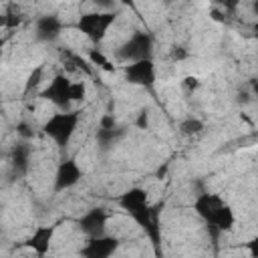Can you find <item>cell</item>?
Segmentation results:
<instances>
[{
  "label": "cell",
  "mask_w": 258,
  "mask_h": 258,
  "mask_svg": "<svg viewBox=\"0 0 258 258\" xmlns=\"http://www.w3.org/2000/svg\"><path fill=\"white\" fill-rule=\"evenodd\" d=\"M117 204L121 206V210H125L133 222L145 232V236L149 238V242L153 246L159 244L161 240V228H159V210L149 202V196L143 187H129L125 189L119 198Z\"/></svg>",
  "instance_id": "1"
},
{
  "label": "cell",
  "mask_w": 258,
  "mask_h": 258,
  "mask_svg": "<svg viewBox=\"0 0 258 258\" xmlns=\"http://www.w3.org/2000/svg\"><path fill=\"white\" fill-rule=\"evenodd\" d=\"M194 210L214 232H230L236 226V214L220 194H200L194 200Z\"/></svg>",
  "instance_id": "2"
},
{
  "label": "cell",
  "mask_w": 258,
  "mask_h": 258,
  "mask_svg": "<svg viewBox=\"0 0 258 258\" xmlns=\"http://www.w3.org/2000/svg\"><path fill=\"white\" fill-rule=\"evenodd\" d=\"M79 123H81V113L79 111H75V109H60V111L52 113L42 123V131H44V135L56 147L64 149L71 143V139H73Z\"/></svg>",
  "instance_id": "3"
},
{
  "label": "cell",
  "mask_w": 258,
  "mask_h": 258,
  "mask_svg": "<svg viewBox=\"0 0 258 258\" xmlns=\"http://www.w3.org/2000/svg\"><path fill=\"white\" fill-rule=\"evenodd\" d=\"M117 14L113 10H93L85 12L77 20V30L93 44H99L109 34V28L115 24Z\"/></svg>",
  "instance_id": "4"
},
{
  "label": "cell",
  "mask_w": 258,
  "mask_h": 258,
  "mask_svg": "<svg viewBox=\"0 0 258 258\" xmlns=\"http://www.w3.org/2000/svg\"><path fill=\"white\" fill-rule=\"evenodd\" d=\"M153 54V38L149 32L145 30H135L117 50H115V58L119 62H133L139 58H149Z\"/></svg>",
  "instance_id": "5"
},
{
  "label": "cell",
  "mask_w": 258,
  "mask_h": 258,
  "mask_svg": "<svg viewBox=\"0 0 258 258\" xmlns=\"http://www.w3.org/2000/svg\"><path fill=\"white\" fill-rule=\"evenodd\" d=\"M123 77L129 85H135V87H153L155 85V79H157V71H155V62L153 58H139V60H133V62H127L123 64Z\"/></svg>",
  "instance_id": "6"
},
{
  "label": "cell",
  "mask_w": 258,
  "mask_h": 258,
  "mask_svg": "<svg viewBox=\"0 0 258 258\" xmlns=\"http://www.w3.org/2000/svg\"><path fill=\"white\" fill-rule=\"evenodd\" d=\"M71 79L64 75H56L52 77V81L40 91V97L50 101L52 105H56L58 109H71L73 99H71Z\"/></svg>",
  "instance_id": "7"
},
{
  "label": "cell",
  "mask_w": 258,
  "mask_h": 258,
  "mask_svg": "<svg viewBox=\"0 0 258 258\" xmlns=\"http://www.w3.org/2000/svg\"><path fill=\"white\" fill-rule=\"evenodd\" d=\"M119 240L111 234H99V236H89L87 244L81 248V254L87 258H109L117 252Z\"/></svg>",
  "instance_id": "8"
},
{
  "label": "cell",
  "mask_w": 258,
  "mask_h": 258,
  "mask_svg": "<svg viewBox=\"0 0 258 258\" xmlns=\"http://www.w3.org/2000/svg\"><path fill=\"white\" fill-rule=\"evenodd\" d=\"M83 177V167L77 163V159L69 157V159H62L54 171V191H64L73 185H77Z\"/></svg>",
  "instance_id": "9"
},
{
  "label": "cell",
  "mask_w": 258,
  "mask_h": 258,
  "mask_svg": "<svg viewBox=\"0 0 258 258\" xmlns=\"http://www.w3.org/2000/svg\"><path fill=\"white\" fill-rule=\"evenodd\" d=\"M107 222H109V214L103 208H91L87 210L79 220L77 226L79 230L89 238V236H99L107 232Z\"/></svg>",
  "instance_id": "10"
},
{
  "label": "cell",
  "mask_w": 258,
  "mask_h": 258,
  "mask_svg": "<svg viewBox=\"0 0 258 258\" xmlns=\"http://www.w3.org/2000/svg\"><path fill=\"white\" fill-rule=\"evenodd\" d=\"M56 232V226L50 224V226H36L32 230V234L28 236L26 240V246L36 254V256H44L50 248V242H52V236Z\"/></svg>",
  "instance_id": "11"
},
{
  "label": "cell",
  "mask_w": 258,
  "mask_h": 258,
  "mask_svg": "<svg viewBox=\"0 0 258 258\" xmlns=\"http://www.w3.org/2000/svg\"><path fill=\"white\" fill-rule=\"evenodd\" d=\"M62 32V22L58 16L54 14H46V16H40L34 24V36L42 42H52L54 38H58Z\"/></svg>",
  "instance_id": "12"
},
{
  "label": "cell",
  "mask_w": 258,
  "mask_h": 258,
  "mask_svg": "<svg viewBox=\"0 0 258 258\" xmlns=\"http://www.w3.org/2000/svg\"><path fill=\"white\" fill-rule=\"evenodd\" d=\"M60 60L62 67L71 73H83V75H93V64L89 62V58H83L81 54L73 52V50H62L60 52Z\"/></svg>",
  "instance_id": "13"
},
{
  "label": "cell",
  "mask_w": 258,
  "mask_h": 258,
  "mask_svg": "<svg viewBox=\"0 0 258 258\" xmlns=\"http://www.w3.org/2000/svg\"><path fill=\"white\" fill-rule=\"evenodd\" d=\"M87 58L95 69H101L105 73H115V64L109 60V56L101 50V48H89L87 50Z\"/></svg>",
  "instance_id": "14"
},
{
  "label": "cell",
  "mask_w": 258,
  "mask_h": 258,
  "mask_svg": "<svg viewBox=\"0 0 258 258\" xmlns=\"http://www.w3.org/2000/svg\"><path fill=\"white\" fill-rule=\"evenodd\" d=\"M179 131L183 133V135H200L202 131H204V123L200 121V119H194V117H189V119H185V121H181L179 123Z\"/></svg>",
  "instance_id": "15"
},
{
  "label": "cell",
  "mask_w": 258,
  "mask_h": 258,
  "mask_svg": "<svg viewBox=\"0 0 258 258\" xmlns=\"http://www.w3.org/2000/svg\"><path fill=\"white\" fill-rule=\"evenodd\" d=\"M42 79H44V69H42V67H36V69L30 73V77H28V81H26V85H24V95H30V91L38 89V85L42 83Z\"/></svg>",
  "instance_id": "16"
},
{
  "label": "cell",
  "mask_w": 258,
  "mask_h": 258,
  "mask_svg": "<svg viewBox=\"0 0 258 258\" xmlns=\"http://www.w3.org/2000/svg\"><path fill=\"white\" fill-rule=\"evenodd\" d=\"M87 97V85L85 81H73L71 83V99L73 103H81Z\"/></svg>",
  "instance_id": "17"
},
{
  "label": "cell",
  "mask_w": 258,
  "mask_h": 258,
  "mask_svg": "<svg viewBox=\"0 0 258 258\" xmlns=\"http://www.w3.org/2000/svg\"><path fill=\"white\" fill-rule=\"evenodd\" d=\"M181 87H183V91L194 93V91H198V89L202 87V81H200V77H196V75H187V77H183Z\"/></svg>",
  "instance_id": "18"
},
{
  "label": "cell",
  "mask_w": 258,
  "mask_h": 258,
  "mask_svg": "<svg viewBox=\"0 0 258 258\" xmlns=\"http://www.w3.org/2000/svg\"><path fill=\"white\" fill-rule=\"evenodd\" d=\"M214 2H216L218 8H222V10H226V12H234V10L240 6L242 0H214Z\"/></svg>",
  "instance_id": "19"
},
{
  "label": "cell",
  "mask_w": 258,
  "mask_h": 258,
  "mask_svg": "<svg viewBox=\"0 0 258 258\" xmlns=\"http://www.w3.org/2000/svg\"><path fill=\"white\" fill-rule=\"evenodd\" d=\"M246 248H248V252H250V256H254V258H258V234L246 244Z\"/></svg>",
  "instance_id": "20"
},
{
  "label": "cell",
  "mask_w": 258,
  "mask_h": 258,
  "mask_svg": "<svg viewBox=\"0 0 258 258\" xmlns=\"http://www.w3.org/2000/svg\"><path fill=\"white\" fill-rule=\"evenodd\" d=\"M171 56H173V58H175V60H179V58H185V56H187V54H185V50H183V48H181V46H175V48H173V50H171Z\"/></svg>",
  "instance_id": "21"
},
{
  "label": "cell",
  "mask_w": 258,
  "mask_h": 258,
  "mask_svg": "<svg viewBox=\"0 0 258 258\" xmlns=\"http://www.w3.org/2000/svg\"><path fill=\"white\" fill-rule=\"evenodd\" d=\"M250 89H252V93L258 97V79H252V81H250Z\"/></svg>",
  "instance_id": "22"
},
{
  "label": "cell",
  "mask_w": 258,
  "mask_h": 258,
  "mask_svg": "<svg viewBox=\"0 0 258 258\" xmlns=\"http://www.w3.org/2000/svg\"><path fill=\"white\" fill-rule=\"evenodd\" d=\"M252 12H254L256 18H258V0H252Z\"/></svg>",
  "instance_id": "23"
},
{
  "label": "cell",
  "mask_w": 258,
  "mask_h": 258,
  "mask_svg": "<svg viewBox=\"0 0 258 258\" xmlns=\"http://www.w3.org/2000/svg\"><path fill=\"white\" fill-rule=\"evenodd\" d=\"M115 2H121V4H131L133 0H115Z\"/></svg>",
  "instance_id": "24"
},
{
  "label": "cell",
  "mask_w": 258,
  "mask_h": 258,
  "mask_svg": "<svg viewBox=\"0 0 258 258\" xmlns=\"http://www.w3.org/2000/svg\"><path fill=\"white\" fill-rule=\"evenodd\" d=\"M93 2H103V0H93Z\"/></svg>",
  "instance_id": "25"
}]
</instances>
